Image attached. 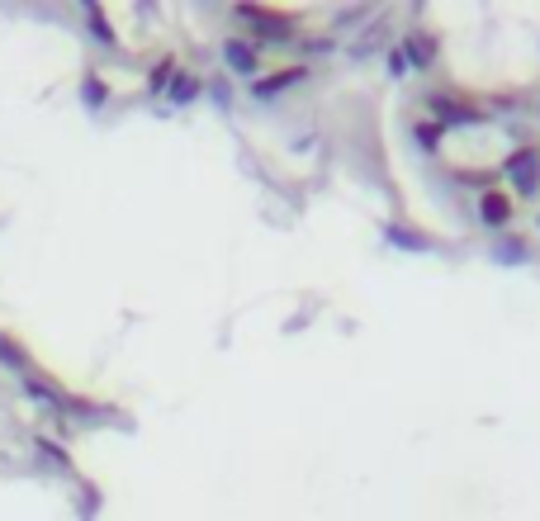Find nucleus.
I'll return each instance as SVG.
<instances>
[{
	"label": "nucleus",
	"mask_w": 540,
	"mask_h": 521,
	"mask_svg": "<svg viewBox=\"0 0 540 521\" xmlns=\"http://www.w3.org/2000/svg\"><path fill=\"white\" fill-rule=\"evenodd\" d=\"M100 100H105V86H100V76H86V105L95 109Z\"/></svg>",
	"instance_id": "3"
},
{
	"label": "nucleus",
	"mask_w": 540,
	"mask_h": 521,
	"mask_svg": "<svg viewBox=\"0 0 540 521\" xmlns=\"http://www.w3.org/2000/svg\"><path fill=\"white\" fill-rule=\"evenodd\" d=\"M0 365H10V370H29V356H24L10 337H0Z\"/></svg>",
	"instance_id": "1"
},
{
	"label": "nucleus",
	"mask_w": 540,
	"mask_h": 521,
	"mask_svg": "<svg viewBox=\"0 0 540 521\" xmlns=\"http://www.w3.org/2000/svg\"><path fill=\"white\" fill-rule=\"evenodd\" d=\"M86 15H90V29H95V34H100V38H105V43H109V48H114V34H109V29H105V15H100V5H90V10H86Z\"/></svg>",
	"instance_id": "2"
},
{
	"label": "nucleus",
	"mask_w": 540,
	"mask_h": 521,
	"mask_svg": "<svg viewBox=\"0 0 540 521\" xmlns=\"http://www.w3.org/2000/svg\"><path fill=\"white\" fill-rule=\"evenodd\" d=\"M38 450H43V455H48L53 465H67V450H57L53 441H48V436H38Z\"/></svg>",
	"instance_id": "4"
}]
</instances>
